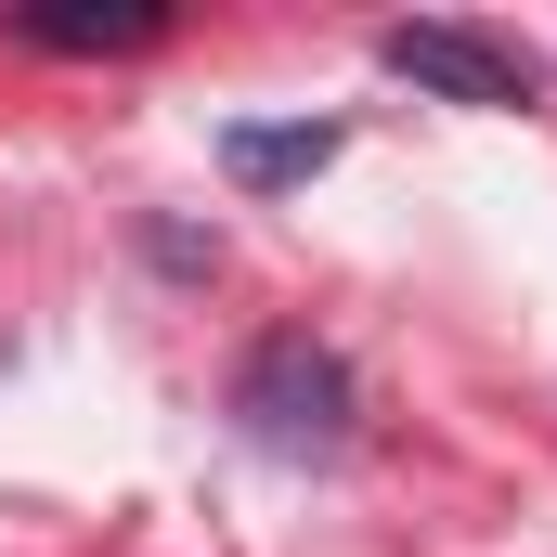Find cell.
<instances>
[{
    "instance_id": "obj_3",
    "label": "cell",
    "mask_w": 557,
    "mask_h": 557,
    "mask_svg": "<svg viewBox=\"0 0 557 557\" xmlns=\"http://www.w3.org/2000/svg\"><path fill=\"white\" fill-rule=\"evenodd\" d=\"M0 26H13L26 52H156V39H169L156 0H13Z\"/></svg>"
},
{
    "instance_id": "obj_4",
    "label": "cell",
    "mask_w": 557,
    "mask_h": 557,
    "mask_svg": "<svg viewBox=\"0 0 557 557\" xmlns=\"http://www.w3.org/2000/svg\"><path fill=\"white\" fill-rule=\"evenodd\" d=\"M337 117H234V131H221V169H234V182H247V195H285V182H311V169H337Z\"/></svg>"
},
{
    "instance_id": "obj_1",
    "label": "cell",
    "mask_w": 557,
    "mask_h": 557,
    "mask_svg": "<svg viewBox=\"0 0 557 557\" xmlns=\"http://www.w3.org/2000/svg\"><path fill=\"white\" fill-rule=\"evenodd\" d=\"M234 428L273 454V467H337L350 441H363V389H350V363L324 350V337H260L247 363H234Z\"/></svg>"
},
{
    "instance_id": "obj_2",
    "label": "cell",
    "mask_w": 557,
    "mask_h": 557,
    "mask_svg": "<svg viewBox=\"0 0 557 557\" xmlns=\"http://www.w3.org/2000/svg\"><path fill=\"white\" fill-rule=\"evenodd\" d=\"M376 65H389V78H416L428 104H480V117L532 104V65H519L493 26H441V13H416V26H376Z\"/></svg>"
}]
</instances>
